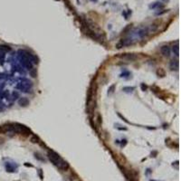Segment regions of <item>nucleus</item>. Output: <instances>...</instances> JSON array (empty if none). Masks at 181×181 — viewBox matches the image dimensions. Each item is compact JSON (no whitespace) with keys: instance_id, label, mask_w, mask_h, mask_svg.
<instances>
[{"instance_id":"obj_7","label":"nucleus","mask_w":181,"mask_h":181,"mask_svg":"<svg viewBox=\"0 0 181 181\" xmlns=\"http://www.w3.org/2000/svg\"><path fill=\"white\" fill-rule=\"evenodd\" d=\"M11 50V48L7 45H0V52H3V53H6V52H9Z\"/></svg>"},{"instance_id":"obj_4","label":"nucleus","mask_w":181,"mask_h":181,"mask_svg":"<svg viewBox=\"0 0 181 181\" xmlns=\"http://www.w3.org/2000/svg\"><path fill=\"white\" fill-rule=\"evenodd\" d=\"M160 51H161V53L163 54L164 56H169L170 55V48L168 47V46L167 45H164L162 46L161 49H160Z\"/></svg>"},{"instance_id":"obj_3","label":"nucleus","mask_w":181,"mask_h":181,"mask_svg":"<svg viewBox=\"0 0 181 181\" xmlns=\"http://www.w3.org/2000/svg\"><path fill=\"white\" fill-rule=\"evenodd\" d=\"M122 58L125 60H128V61H134V60L137 59V55L134 53H125L124 55H122Z\"/></svg>"},{"instance_id":"obj_11","label":"nucleus","mask_w":181,"mask_h":181,"mask_svg":"<svg viewBox=\"0 0 181 181\" xmlns=\"http://www.w3.org/2000/svg\"><path fill=\"white\" fill-rule=\"evenodd\" d=\"M151 181H155V180H151Z\"/></svg>"},{"instance_id":"obj_6","label":"nucleus","mask_w":181,"mask_h":181,"mask_svg":"<svg viewBox=\"0 0 181 181\" xmlns=\"http://www.w3.org/2000/svg\"><path fill=\"white\" fill-rule=\"evenodd\" d=\"M170 68L171 70H177L178 69V62L177 61H171L170 63Z\"/></svg>"},{"instance_id":"obj_10","label":"nucleus","mask_w":181,"mask_h":181,"mask_svg":"<svg viewBox=\"0 0 181 181\" xmlns=\"http://www.w3.org/2000/svg\"><path fill=\"white\" fill-rule=\"evenodd\" d=\"M173 52L175 53V54L177 56L178 55V44H177V43L175 46H173Z\"/></svg>"},{"instance_id":"obj_8","label":"nucleus","mask_w":181,"mask_h":181,"mask_svg":"<svg viewBox=\"0 0 181 181\" xmlns=\"http://www.w3.org/2000/svg\"><path fill=\"white\" fill-rule=\"evenodd\" d=\"M6 53H3V52H0V64H3L5 62V57H6Z\"/></svg>"},{"instance_id":"obj_9","label":"nucleus","mask_w":181,"mask_h":181,"mask_svg":"<svg viewBox=\"0 0 181 181\" xmlns=\"http://www.w3.org/2000/svg\"><path fill=\"white\" fill-rule=\"evenodd\" d=\"M157 73H158V75H159L160 77L165 76V71L163 70V69H161V68H159L158 71H157Z\"/></svg>"},{"instance_id":"obj_1","label":"nucleus","mask_w":181,"mask_h":181,"mask_svg":"<svg viewBox=\"0 0 181 181\" xmlns=\"http://www.w3.org/2000/svg\"><path fill=\"white\" fill-rule=\"evenodd\" d=\"M48 157H49L50 160L53 162V164L55 165L57 168H59L62 170H67L69 168V165L66 161L63 159L57 153H55L54 151L51 150L48 152Z\"/></svg>"},{"instance_id":"obj_2","label":"nucleus","mask_w":181,"mask_h":181,"mask_svg":"<svg viewBox=\"0 0 181 181\" xmlns=\"http://www.w3.org/2000/svg\"><path fill=\"white\" fill-rule=\"evenodd\" d=\"M6 169L8 172H15L17 168V166L15 163H11V162H6Z\"/></svg>"},{"instance_id":"obj_5","label":"nucleus","mask_w":181,"mask_h":181,"mask_svg":"<svg viewBox=\"0 0 181 181\" xmlns=\"http://www.w3.org/2000/svg\"><path fill=\"white\" fill-rule=\"evenodd\" d=\"M18 103H19L20 106L25 107L29 104V101L26 99V98H21V99L19 100V101H18Z\"/></svg>"}]
</instances>
